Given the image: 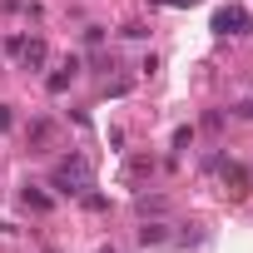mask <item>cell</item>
Masks as SVG:
<instances>
[{
    "label": "cell",
    "mask_w": 253,
    "mask_h": 253,
    "mask_svg": "<svg viewBox=\"0 0 253 253\" xmlns=\"http://www.w3.org/2000/svg\"><path fill=\"white\" fill-rule=\"evenodd\" d=\"M194 144V129H189V124H179V129H174V154H184Z\"/></svg>",
    "instance_id": "obj_12"
},
{
    "label": "cell",
    "mask_w": 253,
    "mask_h": 253,
    "mask_svg": "<svg viewBox=\"0 0 253 253\" xmlns=\"http://www.w3.org/2000/svg\"><path fill=\"white\" fill-rule=\"evenodd\" d=\"M0 10L25 15V20H40V15H45V5H40V0H0Z\"/></svg>",
    "instance_id": "obj_8"
},
{
    "label": "cell",
    "mask_w": 253,
    "mask_h": 253,
    "mask_svg": "<svg viewBox=\"0 0 253 253\" xmlns=\"http://www.w3.org/2000/svg\"><path fill=\"white\" fill-rule=\"evenodd\" d=\"M119 35H124V40H144V35H149V25H144V20H124V25H119Z\"/></svg>",
    "instance_id": "obj_11"
},
{
    "label": "cell",
    "mask_w": 253,
    "mask_h": 253,
    "mask_svg": "<svg viewBox=\"0 0 253 253\" xmlns=\"http://www.w3.org/2000/svg\"><path fill=\"white\" fill-rule=\"evenodd\" d=\"M30 144H50V119H30Z\"/></svg>",
    "instance_id": "obj_10"
},
{
    "label": "cell",
    "mask_w": 253,
    "mask_h": 253,
    "mask_svg": "<svg viewBox=\"0 0 253 253\" xmlns=\"http://www.w3.org/2000/svg\"><path fill=\"white\" fill-rule=\"evenodd\" d=\"M99 253H119V248H99Z\"/></svg>",
    "instance_id": "obj_18"
},
{
    "label": "cell",
    "mask_w": 253,
    "mask_h": 253,
    "mask_svg": "<svg viewBox=\"0 0 253 253\" xmlns=\"http://www.w3.org/2000/svg\"><path fill=\"white\" fill-rule=\"evenodd\" d=\"M0 50H5L20 70H30V75H40V70H45V60H50V45H45L40 35H10Z\"/></svg>",
    "instance_id": "obj_2"
},
{
    "label": "cell",
    "mask_w": 253,
    "mask_h": 253,
    "mask_svg": "<svg viewBox=\"0 0 253 253\" xmlns=\"http://www.w3.org/2000/svg\"><path fill=\"white\" fill-rule=\"evenodd\" d=\"M248 10L243 5H228V10H218L213 15V35H223V40H238V35H248Z\"/></svg>",
    "instance_id": "obj_3"
},
{
    "label": "cell",
    "mask_w": 253,
    "mask_h": 253,
    "mask_svg": "<svg viewBox=\"0 0 253 253\" xmlns=\"http://www.w3.org/2000/svg\"><path fill=\"white\" fill-rule=\"evenodd\" d=\"M45 253H55V248H45Z\"/></svg>",
    "instance_id": "obj_19"
},
{
    "label": "cell",
    "mask_w": 253,
    "mask_h": 253,
    "mask_svg": "<svg viewBox=\"0 0 253 253\" xmlns=\"http://www.w3.org/2000/svg\"><path fill=\"white\" fill-rule=\"evenodd\" d=\"M233 119H243V124H253V99H238V104H233Z\"/></svg>",
    "instance_id": "obj_14"
},
{
    "label": "cell",
    "mask_w": 253,
    "mask_h": 253,
    "mask_svg": "<svg viewBox=\"0 0 253 253\" xmlns=\"http://www.w3.org/2000/svg\"><path fill=\"white\" fill-rule=\"evenodd\" d=\"M104 40V25H84V45H99Z\"/></svg>",
    "instance_id": "obj_16"
},
{
    "label": "cell",
    "mask_w": 253,
    "mask_h": 253,
    "mask_svg": "<svg viewBox=\"0 0 253 253\" xmlns=\"http://www.w3.org/2000/svg\"><path fill=\"white\" fill-rule=\"evenodd\" d=\"M10 124H15V114H10V104H0V134H5Z\"/></svg>",
    "instance_id": "obj_17"
},
{
    "label": "cell",
    "mask_w": 253,
    "mask_h": 253,
    "mask_svg": "<svg viewBox=\"0 0 253 253\" xmlns=\"http://www.w3.org/2000/svg\"><path fill=\"white\" fill-rule=\"evenodd\" d=\"M204 129H213V134L223 129V114H218V109H209V114H204Z\"/></svg>",
    "instance_id": "obj_15"
},
{
    "label": "cell",
    "mask_w": 253,
    "mask_h": 253,
    "mask_svg": "<svg viewBox=\"0 0 253 253\" xmlns=\"http://www.w3.org/2000/svg\"><path fill=\"white\" fill-rule=\"evenodd\" d=\"M75 75H80V55H70V60H65V65H60L55 75H45V89H50V94H65Z\"/></svg>",
    "instance_id": "obj_5"
},
{
    "label": "cell",
    "mask_w": 253,
    "mask_h": 253,
    "mask_svg": "<svg viewBox=\"0 0 253 253\" xmlns=\"http://www.w3.org/2000/svg\"><path fill=\"white\" fill-rule=\"evenodd\" d=\"M80 199H84V209H94V213H99V209H109V199H104V194H89V189H84Z\"/></svg>",
    "instance_id": "obj_13"
},
{
    "label": "cell",
    "mask_w": 253,
    "mask_h": 253,
    "mask_svg": "<svg viewBox=\"0 0 253 253\" xmlns=\"http://www.w3.org/2000/svg\"><path fill=\"white\" fill-rule=\"evenodd\" d=\"M218 179H223L233 194H253V174H248L238 159H228V154H223V164H218Z\"/></svg>",
    "instance_id": "obj_4"
},
{
    "label": "cell",
    "mask_w": 253,
    "mask_h": 253,
    "mask_svg": "<svg viewBox=\"0 0 253 253\" xmlns=\"http://www.w3.org/2000/svg\"><path fill=\"white\" fill-rule=\"evenodd\" d=\"M144 248H159V243H169V223L164 218H139V233H134Z\"/></svg>",
    "instance_id": "obj_6"
},
{
    "label": "cell",
    "mask_w": 253,
    "mask_h": 253,
    "mask_svg": "<svg viewBox=\"0 0 253 253\" xmlns=\"http://www.w3.org/2000/svg\"><path fill=\"white\" fill-rule=\"evenodd\" d=\"M89 184H94V174H89V159H84V154L60 159V164H55V174H50V189H55L60 199H80Z\"/></svg>",
    "instance_id": "obj_1"
},
{
    "label": "cell",
    "mask_w": 253,
    "mask_h": 253,
    "mask_svg": "<svg viewBox=\"0 0 253 253\" xmlns=\"http://www.w3.org/2000/svg\"><path fill=\"white\" fill-rule=\"evenodd\" d=\"M20 209H30V213H50V209H55V199H50V194H40V189H30V184H25V189H20Z\"/></svg>",
    "instance_id": "obj_7"
},
{
    "label": "cell",
    "mask_w": 253,
    "mask_h": 253,
    "mask_svg": "<svg viewBox=\"0 0 253 253\" xmlns=\"http://www.w3.org/2000/svg\"><path fill=\"white\" fill-rule=\"evenodd\" d=\"M134 213H139V218H164V213H169V204H164V199L139 194V199H134Z\"/></svg>",
    "instance_id": "obj_9"
}]
</instances>
